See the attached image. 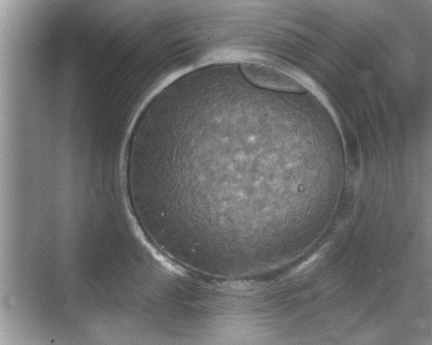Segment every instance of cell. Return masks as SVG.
<instances>
[{
    "mask_svg": "<svg viewBox=\"0 0 432 345\" xmlns=\"http://www.w3.org/2000/svg\"><path fill=\"white\" fill-rule=\"evenodd\" d=\"M243 74L256 85L276 90L302 92L304 86L289 75L267 65L253 62L241 64Z\"/></svg>",
    "mask_w": 432,
    "mask_h": 345,
    "instance_id": "6da1fadb",
    "label": "cell"
}]
</instances>
